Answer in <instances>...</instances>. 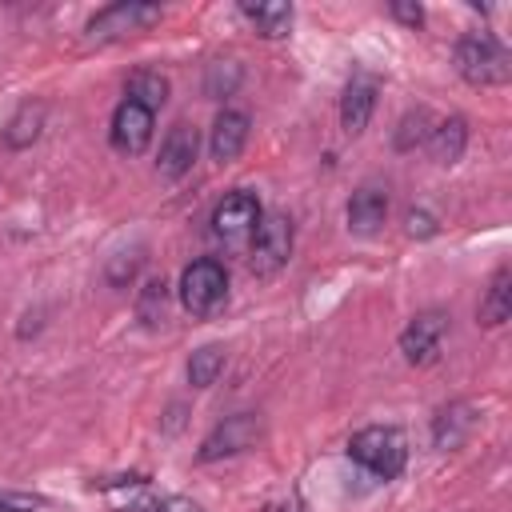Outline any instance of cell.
Instances as JSON below:
<instances>
[{
  "label": "cell",
  "mask_w": 512,
  "mask_h": 512,
  "mask_svg": "<svg viewBox=\"0 0 512 512\" xmlns=\"http://www.w3.org/2000/svg\"><path fill=\"white\" fill-rule=\"evenodd\" d=\"M348 456L364 472H372L376 480H396L404 472V464H408V440L392 424H372V428H360L348 440Z\"/></svg>",
  "instance_id": "obj_1"
},
{
  "label": "cell",
  "mask_w": 512,
  "mask_h": 512,
  "mask_svg": "<svg viewBox=\"0 0 512 512\" xmlns=\"http://www.w3.org/2000/svg\"><path fill=\"white\" fill-rule=\"evenodd\" d=\"M456 72L472 84V88H492V84H508L512 76V60L508 52L488 36V32H472L456 44Z\"/></svg>",
  "instance_id": "obj_2"
},
{
  "label": "cell",
  "mask_w": 512,
  "mask_h": 512,
  "mask_svg": "<svg viewBox=\"0 0 512 512\" xmlns=\"http://www.w3.org/2000/svg\"><path fill=\"white\" fill-rule=\"evenodd\" d=\"M176 292H180L184 312H192V316H212V312H220L224 300H228V272H224V264L212 260V256L192 260V264L180 272V288H176Z\"/></svg>",
  "instance_id": "obj_3"
},
{
  "label": "cell",
  "mask_w": 512,
  "mask_h": 512,
  "mask_svg": "<svg viewBox=\"0 0 512 512\" xmlns=\"http://www.w3.org/2000/svg\"><path fill=\"white\" fill-rule=\"evenodd\" d=\"M260 220H264V208H260L256 192L236 188V192H228V196L212 208V236H216L220 244H228V248H240V244H248V240L256 236Z\"/></svg>",
  "instance_id": "obj_4"
},
{
  "label": "cell",
  "mask_w": 512,
  "mask_h": 512,
  "mask_svg": "<svg viewBox=\"0 0 512 512\" xmlns=\"http://www.w3.org/2000/svg\"><path fill=\"white\" fill-rule=\"evenodd\" d=\"M292 244H296V232H292V220L284 212H272L260 220L256 236H252V248H248V268L256 276H272L288 264L292 256Z\"/></svg>",
  "instance_id": "obj_5"
},
{
  "label": "cell",
  "mask_w": 512,
  "mask_h": 512,
  "mask_svg": "<svg viewBox=\"0 0 512 512\" xmlns=\"http://www.w3.org/2000/svg\"><path fill=\"white\" fill-rule=\"evenodd\" d=\"M156 20H160V4L120 0V4L100 8V12L88 20V40L108 44V40H120V36H128V32H140V28L156 24Z\"/></svg>",
  "instance_id": "obj_6"
},
{
  "label": "cell",
  "mask_w": 512,
  "mask_h": 512,
  "mask_svg": "<svg viewBox=\"0 0 512 512\" xmlns=\"http://www.w3.org/2000/svg\"><path fill=\"white\" fill-rule=\"evenodd\" d=\"M444 332H448V312H440V308L416 312V316L404 324V332H400V352H404V360L416 364V368L432 364V360L440 356Z\"/></svg>",
  "instance_id": "obj_7"
},
{
  "label": "cell",
  "mask_w": 512,
  "mask_h": 512,
  "mask_svg": "<svg viewBox=\"0 0 512 512\" xmlns=\"http://www.w3.org/2000/svg\"><path fill=\"white\" fill-rule=\"evenodd\" d=\"M256 440H260V416H256V412H236V416H224V420L200 440L196 460L212 464V460H220V456H236V452L252 448Z\"/></svg>",
  "instance_id": "obj_8"
},
{
  "label": "cell",
  "mask_w": 512,
  "mask_h": 512,
  "mask_svg": "<svg viewBox=\"0 0 512 512\" xmlns=\"http://www.w3.org/2000/svg\"><path fill=\"white\" fill-rule=\"evenodd\" d=\"M152 128H156V112L140 108L136 100H120L116 112H112L108 140H112V148L120 156H140L152 144Z\"/></svg>",
  "instance_id": "obj_9"
},
{
  "label": "cell",
  "mask_w": 512,
  "mask_h": 512,
  "mask_svg": "<svg viewBox=\"0 0 512 512\" xmlns=\"http://www.w3.org/2000/svg\"><path fill=\"white\" fill-rule=\"evenodd\" d=\"M196 152H200V132H196L188 120H180V124H172V128H168V136L160 140L156 172H160L164 180H180V176H188V172H192Z\"/></svg>",
  "instance_id": "obj_10"
},
{
  "label": "cell",
  "mask_w": 512,
  "mask_h": 512,
  "mask_svg": "<svg viewBox=\"0 0 512 512\" xmlns=\"http://www.w3.org/2000/svg\"><path fill=\"white\" fill-rule=\"evenodd\" d=\"M344 216H348V232H356V236L380 232V224L388 220V192H384L380 184H372V180L360 184V188L348 196Z\"/></svg>",
  "instance_id": "obj_11"
},
{
  "label": "cell",
  "mask_w": 512,
  "mask_h": 512,
  "mask_svg": "<svg viewBox=\"0 0 512 512\" xmlns=\"http://www.w3.org/2000/svg\"><path fill=\"white\" fill-rule=\"evenodd\" d=\"M372 108H376V80L372 76H352L344 96H340V128L344 136H360L372 120Z\"/></svg>",
  "instance_id": "obj_12"
},
{
  "label": "cell",
  "mask_w": 512,
  "mask_h": 512,
  "mask_svg": "<svg viewBox=\"0 0 512 512\" xmlns=\"http://www.w3.org/2000/svg\"><path fill=\"white\" fill-rule=\"evenodd\" d=\"M248 128H252V120H248L240 108H224V112L212 120V136H208L212 160H220V164L236 160V156L244 152V144H248Z\"/></svg>",
  "instance_id": "obj_13"
},
{
  "label": "cell",
  "mask_w": 512,
  "mask_h": 512,
  "mask_svg": "<svg viewBox=\"0 0 512 512\" xmlns=\"http://www.w3.org/2000/svg\"><path fill=\"white\" fill-rule=\"evenodd\" d=\"M240 16L264 40H280L292 28V4H284V0H260V4L256 0H240Z\"/></svg>",
  "instance_id": "obj_14"
},
{
  "label": "cell",
  "mask_w": 512,
  "mask_h": 512,
  "mask_svg": "<svg viewBox=\"0 0 512 512\" xmlns=\"http://www.w3.org/2000/svg\"><path fill=\"white\" fill-rule=\"evenodd\" d=\"M428 156L440 164V168H452L460 156H464V148H468V124H464V116H448V120H436V128H432V136H428Z\"/></svg>",
  "instance_id": "obj_15"
},
{
  "label": "cell",
  "mask_w": 512,
  "mask_h": 512,
  "mask_svg": "<svg viewBox=\"0 0 512 512\" xmlns=\"http://www.w3.org/2000/svg\"><path fill=\"white\" fill-rule=\"evenodd\" d=\"M472 424H476L472 404H464V400L444 404V408L432 416V440H436V448H460V444L468 440Z\"/></svg>",
  "instance_id": "obj_16"
},
{
  "label": "cell",
  "mask_w": 512,
  "mask_h": 512,
  "mask_svg": "<svg viewBox=\"0 0 512 512\" xmlns=\"http://www.w3.org/2000/svg\"><path fill=\"white\" fill-rule=\"evenodd\" d=\"M476 316H480L484 328H500V324L512 316V268H508V264H500V268L492 272L488 292H484Z\"/></svg>",
  "instance_id": "obj_17"
},
{
  "label": "cell",
  "mask_w": 512,
  "mask_h": 512,
  "mask_svg": "<svg viewBox=\"0 0 512 512\" xmlns=\"http://www.w3.org/2000/svg\"><path fill=\"white\" fill-rule=\"evenodd\" d=\"M432 128H436V120H432V112H428V108H412V112H404V116H400V124H396V132H392L396 152H412V148L428 144Z\"/></svg>",
  "instance_id": "obj_18"
},
{
  "label": "cell",
  "mask_w": 512,
  "mask_h": 512,
  "mask_svg": "<svg viewBox=\"0 0 512 512\" xmlns=\"http://www.w3.org/2000/svg\"><path fill=\"white\" fill-rule=\"evenodd\" d=\"M136 316H140L144 328H160L164 324V316H168V284L160 276H152V280L140 284V292H136Z\"/></svg>",
  "instance_id": "obj_19"
},
{
  "label": "cell",
  "mask_w": 512,
  "mask_h": 512,
  "mask_svg": "<svg viewBox=\"0 0 512 512\" xmlns=\"http://www.w3.org/2000/svg\"><path fill=\"white\" fill-rule=\"evenodd\" d=\"M224 360H228L224 344H204V348H196V352L188 356V384H192V388H212L216 376L224 372Z\"/></svg>",
  "instance_id": "obj_20"
},
{
  "label": "cell",
  "mask_w": 512,
  "mask_h": 512,
  "mask_svg": "<svg viewBox=\"0 0 512 512\" xmlns=\"http://www.w3.org/2000/svg\"><path fill=\"white\" fill-rule=\"evenodd\" d=\"M124 100H136L140 108H148V112H156L164 100H168V80L160 76V72H152V68H144V72H136L132 80H128V96Z\"/></svg>",
  "instance_id": "obj_21"
},
{
  "label": "cell",
  "mask_w": 512,
  "mask_h": 512,
  "mask_svg": "<svg viewBox=\"0 0 512 512\" xmlns=\"http://www.w3.org/2000/svg\"><path fill=\"white\" fill-rule=\"evenodd\" d=\"M40 124H44V108L40 104H24L12 120H8V128H4V144L8 148H28L36 136H40Z\"/></svg>",
  "instance_id": "obj_22"
},
{
  "label": "cell",
  "mask_w": 512,
  "mask_h": 512,
  "mask_svg": "<svg viewBox=\"0 0 512 512\" xmlns=\"http://www.w3.org/2000/svg\"><path fill=\"white\" fill-rule=\"evenodd\" d=\"M240 64L236 60H212L208 64V72H204V96L208 100H224V96H232L236 88H240Z\"/></svg>",
  "instance_id": "obj_23"
},
{
  "label": "cell",
  "mask_w": 512,
  "mask_h": 512,
  "mask_svg": "<svg viewBox=\"0 0 512 512\" xmlns=\"http://www.w3.org/2000/svg\"><path fill=\"white\" fill-rule=\"evenodd\" d=\"M140 252H120L116 260H108V268H104V276H108V284L112 288H128L132 284V276H136V268H140Z\"/></svg>",
  "instance_id": "obj_24"
},
{
  "label": "cell",
  "mask_w": 512,
  "mask_h": 512,
  "mask_svg": "<svg viewBox=\"0 0 512 512\" xmlns=\"http://www.w3.org/2000/svg\"><path fill=\"white\" fill-rule=\"evenodd\" d=\"M404 224H408V236H420V240H428V236H436V220L428 216V212H408L404 216Z\"/></svg>",
  "instance_id": "obj_25"
},
{
  "label": "cell",
  "mask_w": 512,
  "mask_h": 512,
  "mask_svg": "<svg viewBox=\"0 0 512 512\" xmlns=\"http://www.w3.org/2000/svg\"><path fill=\"white\" fill-rule=\"evenodd\" d=\"M32 508H40L36 496H28V492H0V512H32Z\"/></svg>",
  "instance_id": "obj_26"
},
{
  "label": "cell",
  "mask_w": 512,
  "mask_h": 512,
  "mask_svg": "<svg viewBox=\"0 0 512 512\" xmlns=\"http://www.w3.org/2000/svg\"><path fill=\"white\" fill-rule=\"evenodd\" d=\"M388 12H392L400 24H408V28H420V24H424L420 4H388Z\"/></svg>",
  "instance_id": "obj_27"
},
{
  "label": "cell",
  "mask_w": 512,
  "mask_h": 512,
  "mask_svg": "<svg viewBox=\"0 0 512 512\" xmlns=\"http://www.w3.org/2000/svg\"><path fill=\"white\" fill-rule=\"evenodd\" d=\"M160 512H204L196 500H188V496H164L160 500Z\"/></svg>",
  "instance_id": "obj_28"
},
{
  "label": "cell",
  "mask_w": 512,
  "mask_h": 512,
  "mask_svg": "<svg viewBox=\"0 0 512 512\" xmlns=\"http://www.w3.org/2000/svg\"><path fill=\"white\" fill-rule=\"evenodd\" d=\"M124 512H160V500L156 496H144V500H132Z\"/></svg>",
  "instance_id": "obj_29"
}]
</instances>
